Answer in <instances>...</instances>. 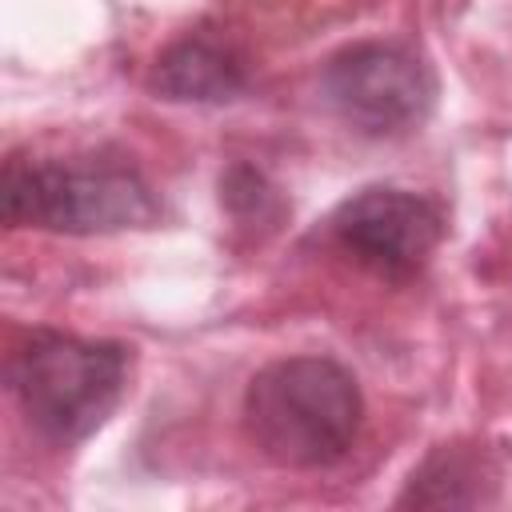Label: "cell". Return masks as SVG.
I'll list each match as a JSON object with an SVG mask.
<instances>
[{"label": "cell", "mask_w": 512, "mask_h": 512, "mask_svg": "<svg viewBox=\"0 0 512 512\" xmlns=\"http://www.w3.org/2000/svg\"><path fill=\"white\" fill-rule=\"evenodd\" d=\"M360 424V384L328 356H288L248 380L244 428L272 464L328 468L352 452Z\"/></svg>", "instance_id": "obj_1"}, {"label": "cell", "mask_w": 512, "mask_h": 512, "mask_svg": "<svg viewBox=\"0 0 512 512\" xmlns=\"http://www.w3.org/2000/svg\"><path fill=\"white\" fill-rule=\"evenodd\" d=\"M0 200H4V220L12 228H48L68 236L144 228L160 216L152 184L128 160H108V156H72V160L12 156L4 164Z\"/></svg>", "instance_id": "obj_2"}, {"label": "cell", "mask_w": 512, "mask_h": 512, "mask_svg": "<svg viewBox=\"0 0 512 512\" xmlns=\"http://www.w3.org/2000/svg\"><path fill=\"white\" fill-rule=\"evenodd\" d=\"M8 384L28 424L56 448L88 440L120 404L128 384V348L116 340H80L32 332L8 360Z\"/></svg>", "instance_id": "obj_3"}, {"label": "cell", "mask_w": 512, "mask_h": 512, "mask_svg": "<svg viewBox=\"0 0 512 512\" xmlns=\"http://www.w3.org/2000/svg\"><path fill=\"white\" fill-rule=\"evenodd\" d=\"M320 92L352 132L384 140L428 120L436 104V76L412 44L360 40L324 64Z\"/></svg>", "instance_id": "obj_4"}, {"label": "cell", "mask_w": 512, "mask_h": 512, "mask_svg": "<svg viewBox=\"0 0 512 512\" xmlns=\"http://www.w3.org/2000/svg\"><path fill=\"white\" fill-rule=\"evenodd\" d=\"M444 212L424 192L360 188L332 212L336 244L380 280H412L444 240Z\"/></svg>", "instance_id": "obj_5"}, {"label": "cell", "mask_w": 512, "mask_h": 512, "mask_svg": "<svg viewBox=\"0 0 512 512\" xmlns=\"http://www.w3.org/2000/svg\"><path fill=\"white\" fill-rule=\"evenodd\" d=\"M152 88L176 104H224L248 88V68L228 40L212 32H188L160 52Z\"/></svg>", "instance_id": "obj_6"}, {"label": "cell", "mask_w": 512, "mask_h": 512, "mask_svg": "<svg viewBox=\"0 0 512 512\" xmlns=\"http://www.w3.org/2000/svg\"><path fill=\"white\" fill-rule=\"evenodd\" d=\"M484 456L468 444H440L396 496L400 508H472L484 500Z\"/></svg>", "instance_id": "obj_7"}, {"label": "cell", "mask_w": 512, "mask_h": 512, "mask_svg": "<svg viewBox=\"0 0 512 512\" xmlns=\"http://www.w3.org/2000/svg\"><path fill=\"white\" fill-rule=\"evenodd\" d=\"M220 200L228 204L232 216L240 220H276L280 216V196L276 188L264 180V172H256L252 164H232L220 180Z\"/></svg>", "instance_id": "obj_8"}]
</instances>
